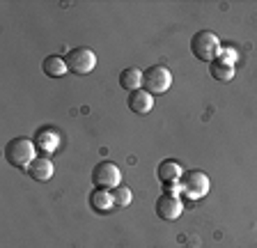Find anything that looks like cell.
<instances>
[{"label": "cell", "mask_w": 257, "mask_h": 248, "mask_svg": "<svg viewBox=\"0 0 257 248\" xmlns=\"http://www.w3.org/2000/svg\"><path fill=\"white\" fill-rule=\"evenodd\" d=\"M156 216L159 218H163V221H177L179 216H182L184 211V202L179 195H170V193H161L159 198H156Z\"/></svg>", "instance_id": "obj_7"}, {"label": "cell", "mask_w": 257, "mask_h": 248, "mask_svg": "<svg viewBox=\"0 0 257 248\" xmlns=\"http://www.w3.org/2000/svg\"><path fill=\"white\" fill-rule=\"evenodd\" d=\"M5 159L14 168H28L37 159V147H35V143L30 138H23V136L12 138L5 145Z\"/></svg>", "instance_id": "obj_1"}, {"label": "cell", "mask_w": 257, "mask_h": 248, "mask_svg": "<svg viewBox=\"0 0 257 248\" xmlns=\"http://www.w3.org/2000/svg\"><path fill=\"white\" fill-rule=\"evenodd\" d=\"M216 60H220V62H225V65L234 67L236 60H239V53H236V49H232V46H220V53H218V58Z\"/></svg>", "instance_id": "obj_17"}, {"label": "cell", "mask_w": 257, "mask_h": 248, "mask_svg": "<svg viewBox=\"0 0 257 248\" xmlns=\"http://www.w3.org/2000/svg\"><path fill=\"white\" fill-rule=\"evenodd\" d=\"M58 143H60V138H58V134H55V131H51V129L37 131V147H39V150L53 152L55 147H58Z\"/></svg>", "instance_id": "obj_15"}, {"label": "cell", "mask_w": 257, "mask_h": 248, "mask_svg": "<svg viewBox=\"0 0 257 248\" xmlns=\"http://www.w3.org/2000/svg\"><path fill=\"white\" fill-rule=\"evenodd\" d=\"M64 62H67V69H69L71 74L85 76L96 67V55H94V51L87 49V46H76V49H71L69 53H67Z\"/></svg>", "instance_id": "obj_5"}, {"label": "cell", "mask_w": 257, "mask_h": 248, "mask_svg": "<svg viewBox=\"0 0 257 248\" xmlns=\"http://www.w3.org/2000/svg\"><path fill=\"white\" fill-rule=\"evenodd\" d=\"M44 74L48 76V78H60V76L67 74V62H64V58H60V55H48L46 60H44L42 65Z\"/></svg>", "instance_id": "obj_14"}, {"label": "cell", "mask_w": 257, "mask_h": 248, "mask_svg": "<svg viewBox=\"0 0 257 248\" xmlns=\"http://www.w3.org/2000/svg\"><path fill=\"white\" fill-rule=\"evenodd\" d=\"M156 175H159V179L163 184H170V182H179L184 175L182 166L177 161H172V159H166V161L159 163V170H156Z\"/></svg>", "instance_id": "obj_11"}, {"label": "cell", "mask_w": 257, "mask_h": 248, "mask_svg": "<svg viewBox=\"0 0 257 248\" xmlns=\"http://www.w3.org/2000/svg\"><path fill=\"white\" fill-rule=\"evenodd\" d=\"M112 200H115V207H126V205H131L134 193L126 186H117V189H112Z\"/></svg>", "instance_id": "obj_16"}, {"label": "cell", "mask_w": 257, "mask_h": 248, "mask_svg": "<svg viewBox=\"0 0 257 248\" xmlns=\"http://www.w3.org/2000/svg\"><path fill=\"white\" fill-rule=\"evenodd\" d=\"M209 177L202 170H186L179 179V189H182V195H186L188 200H200L209 193Z\"/></svg>", "instance_id": "obj_4"}, {"label": "cell", "mask_w": 257, "mask_h": 248, "mask_svg": "<svg viewBox=\"0 0 257 248\" xmlns=\"http://www.w3.org/2000/svg\"><path fill=\"white\" fill-rule=\"evenodd\" d=\"M128 108L138 115H147L154 108V97H152L147 90H136V92H128Z\"/></svg>", "instance_id": "obj_8"}, {"label": "cell", "mask_w": 257, "mask_h": 248, "mask_svg": "<svg viewBox=\"0 0 257 248\" xmlns=\"http://www.w3.org/2000/svg\"><path fill=\"white\" fill-rule=\"evenodd\" d=\"M209 76H211L216 83H230L232 78H234V67L225 65L220 60H214V62H209Z\"/></svg>", "instance_id": "obj_13"}, {"label": "cell", "mask_w": 257, "mask_h": 248, "mask_svg": "<svg viewBox=\"0 0 257 248\" xmlns=\"http://www.w3.org/2000/svg\"><path fill=\"white\" fill-rule=\"evenodd\" d=\"M163 193H170V195H182V189H179V182L163 184Z\"/></svg>", "instance_id": "obj_18"}, {"label": "cell", "mask_w": 257, "mask_h": 248, "mask_svg": "<svg viewBox=\"0 0 257 248\" xmlns=\"http://www.w3.org/2000/svg\"><path fill=\"white\" fill-rule=\"evenodd\" d=\"M191 51L200 62H214L220 53V39L211 30H200L191 37Z\"/></svg>", "instance_id": "obj_2"}, {"label": "cell", "mask_w": 257, "mask_h": 248, "mask_svg": "<svg viewBox=\"0 0 257 248\" xmlns=\"http://www.w3.org/2000/svg\"><path fill=\"white\" fill-rule=\"evenodd\" d=\"M90 207L94 211H101V214H108V211L115 207V200H112V191L108 189H94L90 193Z\"/></svg>", "instance_id": "obj_10"}, {"label": "cell", "mask_w": 257, "mask_h": 248, "mask_svg": "<svg viewBox=\"0 0 257 248\" xmlns=\"http://www.w3.org/2000/svg\"><path fill=\"white\" fill-rule=\"evenodd\" d=\"M119 182H122V173L112 161H99L94 166V170H92V184L96 189L112 191L119 186Z\"/></svg>", "instance_id": "obj_6"}, {"label": "cell", "mask_w": 257, "mask_h": 248, "mask_svg": "<svg viewBox=\"0 0 257 248\" xmlns=\"http://www.w3.org/2000/svg\"><path fill=\"white\" fill-rule=\"evenodd\" d=\"M28 175L35 182H48V179L53 177V161L46 157H37L28 166Z\"/></svg>", "instance_id": "obj_9"}, {"label": "cell", "mask_w": 257, "mask_h": 248, "mask_svg": "<svg viewBox=\"0 0 257 248\" xmlns=\"http://www.w3.org/2000/svg\"><path fill=\"white\" fill-rule=\"evenodd\" d=\"M172 85V74L166 65H152L143 71V90L150 94H163Z\"/></svg>", "instance_id": "obj_3"}, {"label": "cell", "mask_w": 257, "mask_h": 248, "mask_svg": "<svg viewBox=\"0 0 257 248\" xmlns=\"http://www.w3.org/2000/svg\"><path fill=\"white\" fill-rule=\"evenodd\" d=\"M119 85L128 92L140 90V87H143V71H140L138 67H126V69H122V74H119Z\"/></svg>", "instance_id": "obj_12"}]
</instances>
